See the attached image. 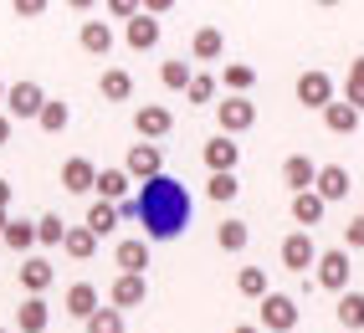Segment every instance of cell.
I'll use <instances>...</instances> for the list:
<instances>
[{
	"label": "cell",
	"mask_w": 364,
	"mask_h": 333,
	"mask_svg": "<svg viewBox=\"0 0 364 333\" xmlns=\"http://www.w3.org/2000/svg\"><path fill=\"white\" fill-rule=\"evenodd\" d=\"M190 52H196V62H221V57H226V36H221V26H200L196 36H190Z\"/></svg>",
	"instance_id": "obj_23"
},
{
	"label": "cell",
	"mask_w": 364,
	"mask_h": 333,
	"mask_svg": "<svg viewBox=\"0 0 364 333\" xmlns=\"http://www.w3.org/2000/svg\"><path fill=\"white\" fill-rule=\"evenodd\" d=\"M333 98H338V87H333L328 72H318V67H313V72L298 77V103H303V108H318V113H323Z\"/></svg>",
	"instance_id": "obj_8"
},
{
	"label": "cell",
	"mask_w": 364,
	"mask_h": 333,
	"mask_svg": "<svg viewBox=\"0 0 364 333\" xmlns=\"http://www.w3.org/2000/svg\"><path fill=\"white\" fill-rule=\"evenodd\" d=\"M41 108H46V92H41V82H31V77H21V82H11L6 87V113L11 124L16 118H41Z\"/></svg>",
	"instance_id": "obj_3"
},
{
	"label": "cell",
	"mask_w": 364,
	"mask_h": 333,
	"mask_svg": "<svg viewBox=\"0 0 364 333\" xmlns=\"http://www.w3.org/2000/svg\"><path fill=\"white\" fill-rule=\"evenodd\" d=\"M190 77H196V72H190V62H185V57H175V62H164V67H159V82H164L169 92H185Z\"/></svg>",
	"instance_id": "obj_34"
},
{
	"label": "cell",
	"mask_w": 364,
	"mask_h": 333,
	"mask_svg": "<svg viewBox=\"0 0 364 333\" xmlns=\"http://www.w3.org/2000/svg\"><path fill=\"white\" fill-rule=\"evenodd\" d=\"M82 328H87V333H124V313H118V307H98Z\"/></svg>",
	"instance_id": "obj_38"
},
{
	"label": "cell",
	"mask_w": 364,
	"mask_h": 333,
	"mask_svg": "<svg viewBox=\"0 0 364 333\" xmlns=\"http://www.w3.org/2000/svg\"><path fill=\"white\" fill-rule=\"evenodd\" d=\"M349 251L333 246V251H318V267H313V277H318L323 293H349Z\"/></svg>",
	"instance_id": "obj_4"
},
{
	"label": "cell",
	"mask_w": 364,
	"mask_h": 333,
	"mask_svg": "<svg viewBox=\"0 0 364 333\" xmlns=\"http://www.w3.org/2000/svg\"><path fill=\"white\" fill-rule=\"evenodd\" d=\"M323 129H328V133H344V138H349V133L359 129V113H354L349 103H338V98H333V103L323 108Z\"/></svg>",
	"instance_id": "obj_31"
},
{
	"label": "cell",
	"mask_w": 364,
	"mask_h": 333,
	"mask_svg": "<svg viewBox=\"0 0 364 333\" xmlns=\"http://www.w3.org/2000/svg\"><path fill=\"white\" fill-rule=\"evenodd\" d=\"M205 195H210L215 205H231V200L241 195V180H236V175H210V180H205Z\"/></svg>",
	"instance_id": "obj_35"
},
{
	"label": "cell",
	"mask_w": 364,
	"mask_h": 333,
	"mask_svg": "<svg viewBox=\"0 0 364 333\" xmlns=\"http://www.w3.org/2000/svg\"><path fill=\"white\" fill-rule=\"evenodd\" d=\"M236 164H241V144L226 138V133H215L205 144V170L210 175H236Z\"/></svg>",
	"instance_id": "obj_12"
},
{
	"label": "cell",
	"mask_w": 364,
	"mask_h": 333,
	"mask_svg": "<svg viewBox=\"0 0 364 333\" xmlns=\"http://www.w3.org/2000/svg\"><path fill=\"white\" fill-rule=\"evenodd\" d=\"M313 180H318V164H313L308 154H287L282 159V185L293 190V195H308Z\"/></svg>",
	"instance_id": "obj_14"
},
{
	"label": "cell",
	"mask_w": 364,
	"mask_h": 333,
	"mask_svg": "<svg viewBox=\"0 0 364 333\" xmlns=\"http://www.w3.org/2000/svg\"><path fill=\"white\" fill-rule=\"evenodd\" d=\"M129 175L124 170H98V180H92V190H98V200H108V205H124L129 200Z\"/></svg>",
	"instance_id": "obj_24"
},
{
	"label": "cell",
	"mask_w": 364,
	"mask_h": 333,
	"mask_svg": "<svg viewBox=\"0 0 364 333\" xmlns=\"http://www.w3.org/2000/svg\"><path fill=\"white\" fill-rule=\"evenodd\" d=\"M215 92H221V82H215L210 72H196V77H190V87H185V98H190V103H215Z\"/></svg>",
	"instance_id": "obj_37"
},
{
	"label": "cell",
	"mask_w": 364,
	"mask_h": 333,
	"mask_svg": "<svg viewBox=\"0 0 364 333\" xmlns=\"http://www.w3.org/2000/svg\"><path fill=\"white\" fill-rule=\"evenodd\" d=\"M215 124H221L226 138L247 133V129L257 124V103H252V98H226V103H215Z\"/></svg>",
	"instance_id": "obj_5"
},
{
	"label": "cell",
	"mask_w": 364,
	"mask_h": 333,
	"mask_svg": "<svg viewBox=\"0 0 364 333\" xmlns=\"http://www.w3.org/2000/svg\"><path fill=\"white\" fill-rule=\"evenodd\" d=\"M298 318H303L298 297L267 293V297H262V313H257V328H262V333H298Z\"/></svg>",
	"instance_id": "obj_2"
},
{
	"label": "cell",
	"mask_w": 364,
	"mask_h": 333,
	"mask_svg": "<svg viewBox=\"0 0 364 333\" xmlns=\"http://www.w3.org/2000/svg\"><path fill=\"white\" fill-rule=\"evenodd\" d=\"M0 333H16V328H0Z\"/></svg>",
	"instance_id": "obj_49"
},
{
	"label": "cell",
	"mask_w": 364,
	"mask_h": 333,
	"mask_svg": "<svg viewBox=\"0 0 364 333\" xmlns=\"http://www.w3.org/2000/svg\"><path fill=\"white\" fill-rule=\"evenodd\" d=\"M108 16H118V21H134V16H139V6H134V0H108Z\"/></svg>",
	"instance_id": "obj_41"
},
{
	"label": "cell",
	"mask_w": 364,
	"mask_h": 333,
	"mask_svg": "<svg viewBox=\"0 0 364 333\" xmlns=\"http://www.w3.org/2000/svg\"><path fill=\"white\" fill-rule=\"evenodd\" d=\"M52 282H57V272L46 256H21V288H26V297H41Z\"/></svg>",
	"instance_id": "obj_15"
},
{
	"label": "cell",
	"mask_w": 364,
	"mask_h": 333,
	"mask_svg": "<svg viewBox=\"0 0 364 333\" xmlns=\"http://www.w3.org/2000/svg\"><path fill=\"white\" fill-rule=\"evenodd\" d=\"M98 92H103L108 103H129V98H134V77L124 72V67H108L103 82H98Z\"/></svg>",
	"instance_id": "obj_28"
},
{
	"label": "cell",
	"mask_w": 364,
	"mask_h": 333,
	"mask_svg": "<svg viewBox=\"0 0 364 333\" xmlns=\"http://www.w3.org/2000/svg\"><path fill=\"white\" fill-rule=\"evenodd\" d=\"M215 246H221L226 256H241V251L252 246V226H247V221H236V216H226L221 226H215Z\"/></svg>",
	"instance_id": "obj_18"
},
{
	"label": "cell",
	"mask_w": 364,
	"mask_h": 333,
	"mask_svg": "<svg viewBox=\"0 0 364 333\" xmlns=\"http://www.w3.org/2000/svg\"><path fill=\"white\" fill-rule=\"evenodd\" d=\"M144 302H149V277H124V272H118L113 288H108V307L129 313V307H144Z\"/></svg>",
	"instance_id": "obj_9"
},
{
	"label": "cell",
	"mask_w": 364,
	"mask_h": 333,
	"mask_svg": "<svg viewBox=\"0 0 364 333\" xmlns=\"http://www.w3.org/2000/svg\"><path fill=\"white\" fill-rule=\"evenodd\" d=\"M215 82H221V87L231 92V98H247V92L257 87V67H247V62H226Z\"/></svg>",
	"instance_id": "obj_22"
},
{
	"label": "cell",
	"mask_w": 364,
	"mask_h": 333,
	"mask_svg": "<svg viewBox=\"0 0 364 333\" xmlns=\"http://www.w3.org/2000/svg\"><path fill=\"white\" fill-rule=\"evenodd\" d=\"M333 318H338V328H349V333H359L364 328V293H338V307H333Z\"/></svg>",
	"instance_id": "obj_25"
},
{
	"label": "cell",
	"mask_w": 364,
	"mask_h": 333,
	"mask_svg": "<svg viewBox=\"0 0 364 333\" xmlns=\"http://www.w3.org/2000/svg\"><path fill=\"white\" fill-rule=\"evenodd\" d=\"M344 251H364V216H354L344 226Z\"/></svg>",
	"instance_id": "obj_39"
},
{
	"label": "cell",
	"mask_w": 364,
	"mask_h": 333,
	"mask_svg": "<svg viewBox=\"0 0 364 333\" xmlns=\"http://www.w3.org/2000/svg\"><path fill=\"white\" fill-rule=\"evenodd\" d=\"M62 307H67L72 318H82V323H87V318L103 307V297H98V288H92V282H72V288L62 293Z\"/></svg>",
	"instance_id": "obj_17"
},
{
	"label": "cell",
	"mask_w": 364,
	"mask_h": 333,
	"mask_svg": "<svg viewBox=\"0 0 364 333\" xmlns=\"http://www.w3.org/2000/svg\"><path fill=\"white\" fill-rule=\"evenodd\" d=\"M338 103H349V108L364 118V82H354V77H349V82H344V98H338Z\"/></svg>",
	"instance_id": "obj_40"
},
{
	"label": "cell",
	"mask_w": 364,
	"mask_h": 333,
	"mask_svg": "<svg viewBox=\"0 0 364 333\" xmlns=\"http://www.w3.org/2000/svg\"><path fill=\"white\" fill-rule=\"evenodd\" d=\"M0 108H6V82H0Z\"/></svg>",
	"instance_id": "obj_47"
},
{
	"label": "cell",
	"mask_w": 364,
	"mask_h": 333,
	"mask_svg": "<svg viewBox=\"0 0 364 333\" xmlns=\"http://www.w3.org/2000/svg\"><path fill=\"white\" fill-rule=\"evenodd\" d=\"M113 261H118L124 277H144V267H149V241H144V236H124L118 251H113Z\"/></svg>",
	"instance_id": "obj_13"
},
{
	"label": "cell",
	"mask_w": 364,
	"mask_h": 333,
	"mask_svg": "<svg viewBox=\"0 0 364 333\" xmlns=\"http://www.w3.org/2000/svg\"><path fill=\"white\" fill-rule=\"evenodd\" d=\"M6 221H11V216H0V231H6Z\"/></svg>",
	"instance_id": "obj_48"
},
{
	"label": "cell",
	"mask_w": 364,
	"mask_h": 333,
	"mask_svg": "<svg viewBox=\"0 0 364 333\" xmlns=\"http://www.w3.org/2000/svg\"><path fill=\"white\" fill-rule=\"evenodd\" d=\"M11 11L31 21V16H41V11H46V0H16V6H11Z\"/></svg>",
	"instance_id": "obj_42"
},
{
	"label": "cell",
	"mask_w": 364,
	"mask_h": 333,
	"mask_svg": "<svg viewBox=\"0 0 364 333\" xmlns=\"http://www.w3.org/2000/svg\"><path fill=\"white\" fill-rule=\"evenodd\" d=\"M92 180H98V164H92V159L72 154V159L62 164V190H67V195H87Z\"/></svg>",
	"instance_id": "obj_16"
},
{
	"label": "cell",
	"mask_w": 364,
	"mask_h": 333,
	"mask_svg": "<svg viewBox=\"0 0 364 333\" xmlns=\"http://www.w3.org/2000/svg\"><path fill=\"white\" fill-rule=\"evenodd\" d=\"M282 267H287V272H308V267H318V241H313V231L282 236Z\"/></svg>",
	"instance_id": "obj_6"
},
{
	"label": "cell",
	"mask_w": 364,
	"mask_h": 333,
	"mask_svg": "<svg viewBox=\"0 0 364 333\" xmlns=\"http://www.w3.org/2000/svg\"><path fill=\"white\" fill-rule=\"evenodd\" d=\"M11 133H16V124H11V118H6V113H0V149H6V144H11Z\"/></svg>",
	"instance_id": "obj_44"
},
{
	"label": "cell",
	"mask_w": 364,
	"mask_h": 333,
	"mask_svg": "<svg viewBox=\"0 0 364 333\" xmlns=\"http://www.w3.org/2000/svg\"><path fill=\"white\" fill-rule=\"evenodd\" d=\"M236 293L262 302L267 293H272V288H267V272H262V267H241V272H236Z\"/></svg>",
	"instance_id": "obj_32"
},
{
	"label": "cell",
	"mask_w": 364,
	"mask_h": 333,
	"mask_svg": "<svg viewBox=\"0 0 364 333\" xmlns=\"http://www.w3.org/2000/svg\"><path fill=\"white\" fill-rule=\"evenodd\" d=\"M82 226H87L92 236H98V241H103V236H113V231H118V205H108V200H92Z\"/></svg>",
	"instance_id": "obj_26"
},
{
	"label": "cell",
	"mask_w": 364,
	"mask_h": 333,
	"mask_svg": "<svg viewBox=\"0 0 364 333\" xmlns=\"http://www.w3.org/2000/svg\"><path fill=\"white\" fill-rule=\"evenodd\" d=\"M52 328V307H46V297H26L16 307V333H46Z\"/></svg>",
	"instance_id": "obj_19"
},
{
	"label": "cell",
	"mask_w": 364,
	"mask_h": 333,
	"mask_svg": "<svg viewBox=\"0 0 364 333\" xmlns=\"http://www.w3.org/2000/svg\"><path fill=\"white\" fill-rule=\"evenodd\" d=\"M36 124H41L46 133H62V129L72 124V108H67L62 98H46V108H41V118H36Z\"/></svg>",
	"instance_id": "obj_33"
},
{
	"label": "cell",
	"mask_w": 364,
	"mask_h": 333,
	"mask_svg": "<svg viewBox=\"0 0 364 333\" xmlns=\"http://www.w3.org/2000/svg\"><path fill=\"white\" fill-rule=\"evenodd\" d=\"M190 216H196V205H190L185 180L175 175L144 180V190L134 195V221L144 226V241H175L190 231Z\"/></svg>",
	"instance_id": "obj_1"
},
{
	"label": "cell",
	"mask_w": 364,
	"mask_h": 333,
	"mask_svg": "<svg viewBox=\"0 0 364 333\" xmlns=\"http://www.w3.org/2000/svg\"><path fill=\"white\" fill-rule=\"evenodd\" d=\"M231 333H262V328H257V323H236Z\"/></svg>",
	"instance_id": "obj_46"
},
{
	"label": "cell",
	"mask_w": 364,
	"mask_h": 333,
	"mask_svg": "<svg viewBox=\"0 0 364 333\" xmlns=\"http://www.w3.org/2000/svg\"><path fill=\"white\" fill-rule=\"evenodd\" d=\"M124 41L134 46V52H154V46H159V21L139 11V16L129 21V26H124Z\"/></svg>",
	"instance_id": "obj_20"
},
{
	"label": "cell",
	"mask_w": 364,
	"mask_h": 333,
	"mask_svg": "<svg viewBox=\"0 0 364 333\" xmlns=\"http://www.w3.org/2000/svg\"><path fill=\"white\" fill-rule=\"evenodd\" d=\"M349 77H354V82H364V57H354V62H349Z\"/></svg>",
	"instance_id": "obj_45"
},
{
	"label": "cell",
	"mask_w": 364,
	"mask_h": 333,
	"mask_svg": "<svg viewBox=\"0 0 364 333\" xmlns=\"http://www.w3.org/2000/svg\"><path fill=\"white\" fill-rule=\"evenodd\" d=\"M62 251H67L72 261H87L92 251H98V236H92L87 226H67V236H62Z\"/></svg>",
	"instance_id": "obj_27"
},
{
	"label": "cell",
	"mask_w": 364,
	"mask_h": 333,
	"mask_svg": "<svg viewBox=\"0 0 364 333\" xmlns=\"http://www.w3.org/2000/svg\"><path fill=\"white\" fill-rule=\"evenodd\" d=\"M349 170L344 164H318V180H313V195H318L323 205H333V200H349Z\"/></svg>",
	"instance_id": "obj_11"
},
{
	"label": "cell",
	"mask_w": 364,
	"mask_h": 333,
	"mask_svg": "<svg viewBox=\"0 0 364 333\" xmlns=\"http://www.w3.org/2000/svg\"><path fill=\"white\" fill-rule=\"evenodd\" d=\"M323 216H328V205H323L318 195H313V190H308V195H293V221H298L303 231H313Z\"/></svg>",
	"instance_id": "obj_30"
},
{
	"label": "cell",
	"mask_w": 364,
	"mask_h": 333,
	"mask_svg": "<svg viewBox=\"0 0 364 333\" xmlns=\"http://www.w3.org/2000/svg\"><path fill=\"white\" fill-rule=\"evenodd\" d=\"M62 236H67V221L57 216V210L36 221V246H62Z\"/></svg>",
	"instance_id": "obj_36"
},
{
	"label": "cell",
	"mask_w": 364,
	"mask_h": 333,
	"mask_svg": "<svg viewBox=\"0 0 364 333\" xmlns=\"http://www.w3.org/2000/svg\"><path fill=\"white\" fill-rule=\"evenodd\" d=\"M11 200H16V190H11V180H0V216H11Z\"/></svg>",
	"instance_id": "obj_43"
},
{
	"label": "cell",
	"mask_w": 364,
	"mask_h": 333,
	"mask_svg": "<svg viewBox=\"0 0 364 333\" xmlns=\"http://www.w3.org/2000/svg\"><path fill=\"white\" fill-rule=\"evenodd\" d=\"M77 41H82L87 57H108V52H113V26H108V21H82Z\"/></svg>",
	"instance_id": "obj_21"
},
{
	"label": "cell",
	"mask_w": 364,
	"mask_h": 333,
	"mask_svg": "<svg viewBox=\"0 0 364 333\" xmlns=\"http://www.w3.org/2000/svg\"><path fill=\"white\" fill-rule=\"evenodd\" d=\"M124 175L129 180H154V175H164V154H159V144H129V159H124Z\"/></svg>",
	"instance_id": "obj_10"
},
{
	"label": "cell",
	"mask_w": 364,
	"mask_h": 333,
	"mask_svg": "<svg viewBox=\"0 0 364 333\" xmlns=\"http://www.w3.org/2000/svg\"><path fill=\"white\" fill-rule=\"evenodd\" d=\"M169 129H175V113H169L164 103H144V108H134V133L144 138V144L164 138Z\"/></svg>",
	"instance_id": "obj_7"
},
{
	"label": "cell",
	"mask_w": 364,
	"mask_h": 333,
	"mask_svg": "<svg viewBox=\"0 0 364 333\" xmlns=\"http://www.w3.org/2000/svg\"><path fill=\"white\" fill-rule=\"evenodd\" d=\"M0 241H6L16 256H26L36 246V221H6V231H0Z\"/></svg>",
	"instance_id": "obj_29"
},
{
	"label": "cell",
	"mask_w": 364,
	"mask_h": 333,
	"mask_svg": "<svg viewBox=\"0 0 364 333\" xmlns=\"http://www.w3.org/2000/svg\"><path fill=\"white\" fill-rule=\"evenodd\" d=\"M359 216H364V210H359Z\"/></svg>",
	"instance_id": "obj_50"
}]
</instances>
